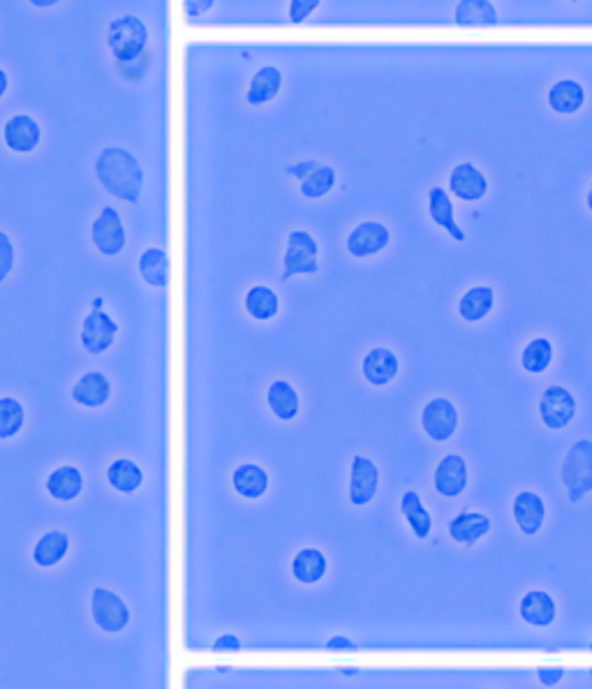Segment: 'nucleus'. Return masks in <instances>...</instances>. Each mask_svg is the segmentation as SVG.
<instances>
[{
  "label": "nucleus",
  "mask_w": 592,
  "mask_h": 689,
  "mask_svg": "<svg viewBox=\"0 0 592 689\" xmlns=\"http://www.w3.org/2000/svg\"><path fill=\"white\" fill-rule=\"evenodd\" d=\"M377 486H380V470L373 458L364 454L352 456L350 463V505L352 507H366L373 502Z\"/></svg>",
  "instance_id": "f8f14e48"
},
{
  "label": "nucleus",
  "mask_w": 592,
  "mask_h": 689,
  "mask_svg": "<svg viewBox=\"0 0 592 689\" xmlns=\"http://www.w3.org/2000/svg\"><path fill=\"white\" fill-rule=\"evenodd\" d=\"M26 412L24 405L17 398L3 396L0 398V440H12L21 428H24Z\"/></svg>",
  "instance_id": "72a5a7b5"
},
{
  "label": "nucleus",
  "mask_w": 592,
  "mask_h": 689,
  "mask_svg": "<svg viewBox=\"0 0 592 689\" xmlns=\"http://www.w3.org/2000/svg\"><path fill=\"white\" fill-rule=\"evenodd\" d=\"M116 68L125 79L139 81L148 72V68H151V56H148V51H144L142 56L132 58V61H128V63H116Z\"/></svg>",
  "instance_id": "e433bc0d"
},
{
  "label": "nucleus",
  "mask_w": 592,
  "mask_h": 689,
  "mask_svg": "<svg viewBox=\"0 0 592 689\" xmlns=\"http://www.w3.org/2000/svg\"><path fill=\"white\" fill-rule=\"evenodd\" d=\"M449 190H451V195L461 199V202L475 204V202H481V199L486 197L488 181H486V176L481 174L470 160H463V162H458L454 169H451Z\"/></svg>",
  "instance_id": "ddd939ff"
},
{
  "label": "nucleus",
  "mask_w": 592,
  "mask_h": 689,
  "mask_svg": "<svg viewBox=\"0 0 592 689\" xmlns=\"http://www.w3.org/2000/svg\"><path fill=\"white\" fill-rule=\"evenodd\" d=\"M139 273L151 287H167L169 283V273H172V264H169V257L165 250L160 248H148L146 253L139 257Z\"/></svg>",
  "instance_id": "7c9ffc66"
},
{
  "label": "nucleus",
  "mask_w": 592,
  "mask_h": 689,
  "mask_svg": "<svg viewBox=\"0 0 592 689\" xmlns=\"http://www.w3.org/2000/svg\"><path fill=\"white\" fill-rule=\"evenodd\" d=\"M401 514H403V518L407 521V525H410V528L414 530V535H417V539H426L428 535H431V528H433L431 514H428V511H426L424 502H421L419 493L414 491V488H407V491H403V495H401Z\"/></svg>",
  "instance_id": "c756f323"
},
{
  "label": "nucleus",
  "mask_w": 592,
  "mask_h": 689,
  "mask_svg": "<svg viewBox=\"0 0 592 689\" xmlns=\"http://www.w3.org/2000/svg\"><path fill=\"white\" fill-rule=\"evenodd\" d=\"M470 7L475 12H470L468 7H465L463 3L456 7V21L458 24H465V26H484V24H495L498 21V17H495V10H493V5L491 3H486V0H475V3H470Z\"/></svg>",
  "instance_id": "c9c22d12"
},
{
  "label": "nucleus",
  "mask_w": 592,
  "mask_h": 689,
  "mask_svg": "<svg viewBox=\"0 0 592 689\" xmlns=\"http://www.w3.org/2000/svg\"><path fill=\"white\" fill-rule=\"evenodd\" d=\"M426 209H428V218H431V222H433L435 227H440L442 232L449 234L456 243H463L465 241L463 229L456 225L454 204H451L449 192L444 190L442 185H431V188H428Z\"/></svg>",
  "instance_id": "2eb2a0df"
},
{
  "label": "nucleus",
  "mask_w": 592,
  "mask_h": 689,
  "mask_svg": "<svg viewBox=\"0 0 592 689\" xmlns=\"http://www.w3.org/2000/svg\"><path fill=\"white\" fill-rule=\"evenodd\" d=\"M419 426L428 440L444 444L454 437L458 428V410L447 396L428 398L419 414Z\"/></svg>",
  "instance_id": "20e7f679"
},
{
  "label": "nucleus",
  "mask_w": 592,
  "mask_h": 689,
  "mask_svg": "<svg viewBox=\"0 0 592 689\" xmlns=\"http://www.w3.org/2000/svg\"><path fill=\"white\" fill-rule=\"evenodd\" d=\"M146 40L148 31L144 21H139L135 14H123V17L109 21L107 44L116 63H128L132 58L142 56L146 51Z\"/></svg>",
  "instance_id": "7ed1b4c3"
},
{
  "label": "nucleus",
  "mask_w": 592,
  "mask_h": 689,
  "mask_svg": "<svg viewBox=\"0 0 592 689\" xmlns=\"http://www.w3.org/2000/svg\"><path fill=\"white\" fill-rule=\"evenodd\" d=\"M576 417V398L562 384H549L539 396V419L549 431H565Z\"/></svg>",
  "instance_id": "0eeeda50"
},
{
  "label": "nucleus",
  "mask_w": 592,
  "mask_h": 689,
  "mask_svg": "<svg viewBox=\"0 0 592 689\" xmlns=\"http://www.w3.org/2000/svg\"><path fill=\"white\" fill-rule=\"evenodd\" d=\"M560 481L565 488L569 505H579L592 493V440L581 437L562 456Z\"/></svg>",
  "instance_id": "f03ea898"
},
{
  "label": "nucleus",
  "mask_w": 592,
  "mask_h": 689,
  "mask_svg": "<svg viewBox=\"0 0 592 689\" xmlns=\"http://www.w3.org/2000/svg\"><path fill=\"white\" fill-rule=\"evenodd\" d=\"M283 269V283H287L292 276H315L317 269H320V264H317V243L303 229H294V232L287 234Z\"/></svg>",
  "instance_id": "423d86ee"
},
{
  "label": "nucleus",
  "mask_w": 592,
  "mask_h": 689,
  "mask_svg": "<svg viewBox=\"0 0 592 689\" xmlns=\"http://www.w3.org/2000/svg\"><path fill=\"white\" fill-rule=\"evenodd\" d=\"M91 241L95 250L105 257H116L123 253L125 229L114 206H102V211L95 216L91 225Z\"/></svg>",
  "instance_id": "9d476101"
},
{
  "label": "nucleus",
  "mask_w": 592,
  "mask_h": 689,
  "mask_svg": "<svg viewBox=\"0 0 592 689\" xmlns=\"http://www.w3.org/2000/svg\"><path fill=\"white\" fill-rule=\"evenodd\" d=\"M590 648H592V646H590Z\"/></svg>",
  "instance_id": "a18cd8bd"
},
{
  "label": "nucleus",
  "mask_w": 592,
  "mask_h": 689,
  "mask_svg": "<svg viewBox=\"0 0 592 689\" xmlns=\"http://www.w3.org/2000/svg\"><path fill=\"white\" fill-rule=\"evenodd\" d=\"M333 183H336V172H333V167L329 165H317L313 172H310L306 179L301 181L299 190L303 197L308 199H320L324 195H329Z\"/></svg>",
  "instance_id": "f704fd0d"
},
{
  "label": "nucleus",
  "mask_w": 592,
  "mask_h": 689,
  "mask_svg": "<svg viewBox=\"0 0 592 689\" xmlns=\"http://www.w3.org/2000/svg\"><path fill=\"white\" fill-rule=\"evenodd\" d=\"M109 486L118 493H135L144 481V472L130 458H116L107 468Z\"/></svg>",
  "instance_id": "2f4dec72"
},
{
  "label": "nucleus",
  "mask_w": 592,
  "mask_h": 689,
  "mask_svg": "<svg viewBox=\"0 0 592 689\" xmlns=\"http://www.w3.org/2000/svg\"><path fill=\"white\" fill-rule=\"evenodd\" d=\"M246 313L257 322H269L278 315V296L264 285H255L246 292Z\"/></svg>",
  "instance_id": "473e14b6"
},
{
  "label": "nucleus",
  "mask_w": 592,
  "mask_h": 689,
  "mask_svg": "<svg viewBox=\"0 0 592 689\" xmlns=\"http://www.w3.org/2000/svg\"><path fill=\"white\" fill-rule=\"evenodd\" d=\"M512 516L525 537H537L546 518L544 500L535 491H521L512 502Z\"/></svg>",
  "instance_id": "f3484780"
},
{
  "label": "nucleus",
  "mask_w": 592,
  "mask_h": 689,
  "mask_svg": "<svg viewBox=\"0 0 592 689\" xmlns=\"http://www.w3.org/2000/svg\"><path fill=\"white\" fill-rule=\"evenodd\" d=\"M537 676H539V680H542L544 685H555V683H560L562 669H539Z\"/></svg>",
  "instance_id": "a19ab883"
},
{
  "label": "nucleus",
  "mask_w": 592,
  "mask_h": 689,
  "mask_svg": "<svg viewBox=\"0 0 592 689\" xmlns=\"http://www.w3.org/2000/svg\"><path fill=\"white\" fill-rule=\"evenodd\" d=\"M398 357L389 347H373L361 359V375L373 387H387L398 375Z\"/></svg>",
  "instance_id": "dca6fc26"
},
{
  "label": "nucleus",
  "mask_w": 592,
  "mask_h": 689,
  "mask_svg": "<svg viewBox=\"0 0 592 689\" xmlns=\"http://www.w3.org/2000/svg\"><path fill=\"white\" fill-rule=\"evenodd\" d=\"M116 333L118 324L105 313V301H102V296H98V299H93L91 313L84 317V324H81V345H84L88 354L100 357V354H105L114 345Z\"/></svg>",
  "instance_id": "39448f33"
},
{
  "label": "nucleus",
  "mask_w": 592,
  "mask_h": 689,
  "mask_svg": "<svg viewBox=\"0 0 592 689\" xmlns=\"http://www.w3.org/2000/svg\"><path fill=\"white\" fill-rule=\"evenodd\" d=\"M70 539L63 530H49L37 539L33 548V560L37 567H56L68 555Z\"/></svg>",
  "instance_id": "cd10ccee"
},
{
  "label": "nucleus",
  "mask_w": 592,
  "mask_h": 689,
  "mask_svg": "<svg viewBox=\"0 0 592 689\" xmlns=\"http://www.w3.org/2000/svg\"><path fill=\"white\" fill-rule=\"evenodd\" d=\"M583 102H586V91L576 79H560L546 91V107L558 116L579 114Z\"/></svg>",
  "instance_id": "6ab92c4d"
},
{
  "label": "nucleus",
  "mask_w": 592,
  "mask_h": 689,
  "mask_svg": "<svg viewBox=\"0 0 592 689\" xmlns=\"http://www.w3.org/2000/svg\"><path fill=\"white\" fill-rule=\"evenodd\" d=\"M7 86H10V79H7V74L5 70H0V98H3L5 91H7Z\"/></svg>",
  "instance_id": "37998d69"
},
{
  "label": "nucleus",
  "mask_w": 592,
  "mask_h": 689,
  "mask_svg": "<svg viewBox=\"0 0 592 689\" xmlns=\"http://www.w3.org/2000/svg\"><path fill=\"white\" fill-rule=\"evenodd\" d=\"M317 165H320V162H317V160H301V162H296V165L287 167V174H292L294 179L303 181L310 172H313Z\"/></svg>",
  "instance_id": "ea45409f"
},
{
  "label": "nucleus",
  "mask_w": 592,
  "mask_h": 689,
  "mask_svg": "<svg viewBox=\"0 0 592 689\" xmlns=\"http://www.w3.org/2000/svg\"><path fill=\"white\" fill-rule=\"evenodd\" d=\"M91 616L102 632L118 634L128 627L130 611L114 590L95 585L91 592Z\"/></svg>",
  "instance_id": "6e6552de"
},
{
  "label": "nucleus",
  "mask_w": 592,
  "mask_h": 689,
  "mask_svg": "<svg viewBox=\"0 0 592 689\" xmlns=\"http://www.w3.org/2000/svg\"><path fill=\"white\" fill-rule=\"evenodd\" d=\"M491 532V518L475 509H463L456 518H451L447 535L451 542L463 548L477 546Z\"/></svg>",
  "instance_id": "4468645a"
},
{
  "label": "nucleus",
  "mask_w": 592,
  "mask_h": 689,
  "mask_svg": "<svg viewBox=\"0 0 592 689\" xmlns=\"http://www.w3.org/2000/svg\"><path fill=\"white\" fill-rule=\"evenodd\" d=\"M111 387L109 380L98 370H91V373H84L74 382L72 387V398L74 403H79L81 407H102L109 400Z\"/></svg>",
  "instance_id": "4be33fe9"
},
{
  "label": "nucleus",
  "mask_w": 592,
  "mask_h": 689,
  "mask_svg": "<svg viewBox=\"0 0 592 689\" xmlns=\"http://www.w3.org/2000/svg\"><path fill=\"white\" fill-rule=\"evenodd\" d=\"M12 266H14L12 239H10V234H5L3 229H0V283L10 276Z\"/></svg>",
  "instance_id": "4c0bfd02"
},
{
  "label": "nucleus",
  "mask_w": 592,
  "mask_h": 689,
  "mask_svg": "<svg viewBox=\"0 0 592 689\" xmlns=\"http://www.w3.org/2000/svg\"><path fill=\"white\" fill-rule=\"evenodd\" d=\"M327 574V558L320 548H301L292 560V576L303 585H315Z\"/></svg>",
  "instance_id": "a878e982"
},
{
  "label": "nucleus",
  "mask_w": 592,
  "mask_h": 689,
  "mask_svg": "<svg viewBox=\"0 0 592 689\" xmlns=\"http://www.w3.org/2000/svg\"><path fill=\"white\" fill-rule=\"evenodd\" d=\"M553 361V345L546 336H535L523 345L518 354V366L528 375H542L551 368Z\"/></svg>",
  "instance_id": "393cba45"
},
{
  "label": "nucleus",
  "mask_w": 592,
  "mask_h": 689,
  "mask_svg": "<svg viewBox=\"0 0 592 689\" xmlns=\"http://www.w3.org/2000/svg\"><path fill=\"white\" fill-rule=\"evenodd\" d=\"M317 5H320V3H317V0H306V3H303V0H292V3H290V19L294 21V24H299V21L306 19L308 14L313 12Z\"/></svg>",
  "instance_id": "58836bf2"
},
{
  "label": "nucleus",
  "mask_w": 592,
  "mask_h": 689,
  "mask_svg": "<svg viewBox=\"0 0 592 689\" xmlns=\"http://www.w3.org/2000/svg\"><path fill=\"white\" fill-rule=\"evenodd\" d=\"M40 125L28 114H14L5 121L3 139L14 153H31L40 144Z\"/></svg>",
  "instance_id": "a211bd4d"
},
{
  "label": "nucleus",
  "mask_w": 592,
  "mask_h": 689,
  "mask_svg": "<svg viewBox=\"0 0 592 689\" xmlns=\"http://www.w3.org/2000/svg\"><path fill=\"white\" fill-rule=\"evenodd\" d=\"M391 232L389 227L380 220H361L359 225H354L347 234V253L354 259H370L377 257L384 248L389 246Z\"/></svg>",
  "instance_id": "1a4fd4ad"
},
{
  "label": "nucleus",
  "mask_w": 592,
  "mask_h": 689,
  "mask_svg": "<svg viewBox=\"0 0 592 689\" xmlns=\"http://www.w3.org/2000/svg\"><path fill=\"white\" fill-rule=\"evenodd\" d=\"M518 616L532 627H549L558 616V606L546 590H528L518 599Z\"/></svg>",
  "instance_id": "aec40b11"
},
{
  "label": "nucleus",
  "mask_w": 592,
  "mask_h": 689,
  "mask_svg": "<svg viewBox=\"0 0 592 689\" xmlns=\"http://www.w3.org/2000/svg\"><path fill=\"white\" fill-rule=\"evenodd\" d=\"M185 7H188V10H197V14H202V10H211L213 3L211 0H206V3H188Z\"/></svg>",
  "instance_id": "79ce46f5"
},
{
  "label": "nucleus",
  "mask_w": 592,
  "mask_h": 689,
  "mask_svg": "<svg viewBox=\"0 0 592 689\" xmlns=\"http://www.w3.org/2000/svg\"><path fill=\"white\" fill-rule=\"evenodd\" d=\"M84 491V474L74 465H61L47 477V493L58 502H72Z\"/></svg>",
  "instance_id": "5701e85b"
},
{
  "label": "nucleus",
  "mask_w": 592,
  "mask_h": 689,
  "mask_svg": "<svg viewBox=\"0 0 592 689\" xmlns=\"http://www.w3.org/2000/svg\"><path fill=\"white\" fill-rule=\"evenodd\" d=\"M232 486L243 500H257L262 498L269 488V474L257 463H241L232 472Z\"/></svg>",
  "instance_id": "b1692460"
},
{
  "label": "nucleus",
  "mask_w": 592,
  "mask_h": 689,
  "mask_svg": "<svg viewBox=\"0 0 592 689\" xmlns=\"http://www.w3.org/2000/svg\"><path fill=\"white\" fill-rule=\"evenodd\" d=\"M495 292L491 285H475L458 299V317L468 324H477L491 315Z\"/></svg>",
  "instance_id": "412c9836"
},
{
  "label": "nucleus",
  "mask_w": 592,
  "mask_h": 689,
  "mask_svg": "<svg viewBox=\"0 0 592 689\" xmlns=\"http://www.w3.org/2000/svg\"><path fill=\"white\" fill-rule=\"evenodd\" d=\"M280 86H283V74L273 65H264L259 70L253 81H250L248 91H246V102L250 107H262L266 102H271L280 93Z\"/></svg>",
  "instance_id": "bb28decb"
},
{
  "label": "nucleus",
  "mask_w": 592,
  "mask_h": 689,
  "mask_svg": "<svg viewBox=\"0 0 592 689\" xmlns=\"http://www.w3.org/2000/svg\"><path fill=\"white\" fill-rule=\"evenodd\" d=\"M95 174L111 197L123 199L128 204H137L142 197L144 172L139 167V160L125 148H105L95 162Z\"/></svg>",
  "instance_id": "f257e3e1"
},
{
  "label": "nucleus",
  "mask_w": 592,
  "mask_h": 689,
  "mask_svg": "<svg viewBox=\"0 0 592 689\" xmlns=\"http://www.w3.org/2000/svg\"><path fill=\"white\" fill-rule=\"evenodd\" d=\"M433 488L444 500H456L468 488V463L458 451H451L435 465Z\"/></svg>",
  "instance_id": "9b49d317"
},
{
  "label": "nucleus",
  "mask_w": 592,
  "mask_h": 689,
  "mask_svg": "<svg viewBox=\"0 0 592 689\" xmlns=\"http://www.w3.org/2000/svg\"><path fill=\"white\" fill-rule=\"evenodd\" d=\"M266 403H269V410L276 414V419L280 421H292L296 417V412H299V394H296L294 387L287 380H273L269 384Z\"/></svg>",
  "instance_id": "c85d7f7f"
},
{
  "label": "nucleus",
  "mask_w": 592,
  "mask_h": 689,
  "mask_svg": "<svg viewBox=\"0 0 592 689\" xmlns=\"http://www.w3.org/2000/svg\"><path fill=\"white\" fill-rule=\"evenodd\" d=\"M586 206H588V211L592 213V181L588 183V190H586Z\"/></svg>",
  "instance_id": "c03bdc74"
}]
</instances>
